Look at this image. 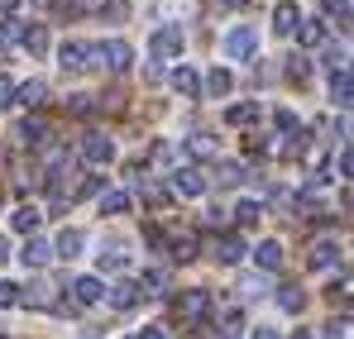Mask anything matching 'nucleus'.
I'll return each mask as SVG.
<instances>
[{"label":"nucleus","mask_w":354,"mask_h":339,"mask_svg":"<svg viewBox=\"0 0 354 339\" xmlns=\"http://www.w3.org/2000/svg\"><path fill=\"white\" fill-rule=\"evenodd\" d=\"M144 287H149L153 296H163V291H168V273H158V268H153V273L144 278Z\"/></svg>","instance_id":"32"},{"label":"nucleus","mask_w":354,"mask_h":339,"mask_svg":"<svg viewBox=\"0 0 354 339\" xmlns=\"http://www.w3.org/2000/svg\"><path fill=\"white\" fill-rule=\"evenodd\" d=\"M225 119H230V124H254V119H259V106H254V101H239V106L225 110Z\"/></svg>","instance_id":"25"},{"label":"nucleus","mask_w":354,"mask_h":339,"mask_svg":"<svg viewBox=\"0 0 354 339\" xmlns=\"http://www.w3.org/2000/svg\"><path fill=\"white\" fill-rule=\"evenodd\" d=\"M173 86L182 91V96H196V91H201V77H196L192 67H177V72H173Z\"/></svg>","instance_id":"24"},{"label":"nucleus","mask_w":354,"mask_h":339,"mask_svg":"<svg viewBox=\"0 0 354 339\" xmlns=\"http://www.w3.org/2000/svg\"><path fill=\"white\" fill-rule=\"evenodd\" d=\"M82 244H86V234H82V229H62L58 244H53V258H77V253H82Z\"/></svg>","instance_id":"8"},{"label":"nucleus","mask_w":354,"mask_h":339,"mask_svg":"<svg viewBox=\"0 0 354 339\" xmlns=\"http://www.w3.org/2000/svg\"><path fill=\"white\" fill-rule=\"evenodd\" d=\"M101 296H106L101 278H77V282H72V306H96Z\"/></svg>","instance_id":"5"},{"label":"nucleus","mask_w":354,"mask_h":339,"mask_svg":"<svg viewBox=\"0 0 354 339\" xmlns=\"http://www.w3.org/2000/svg\"><path fill=\"white\" fill-rule=\"evenodd\" d=\"M120 211H129V191H106L101 196V215H120Z\"/></svg>","instance_id":"26"},{"label":"nucleus","mask_w":354,"mask_h":339,"mask_svg":"<svg viewBox=\"0 0 354 339\" xmlns=\"http://www.w3.org/2000/svg\"><path fill=\"white\" fill-rule=\"evenodd\" d=\"M139 339H168L163 330H139Z\"/></svg>","instance_id":"42"},{"label":"nucleus","mask_w":354,"mask_h":339,"mask_svg":"<svg viewBox=\"0 0 354 339\" xmlns=\"http://www.w3.org/2000/svg\"><path fill=\"white\" fill-rule=\"evenodd\" d=\"M0 106H5V110L15 106V81H5V77H0Z\"/></svg>","instance_id":"36"},{"label":"nucleus","mask_w":354,"mask_h":339,"mask_svg":"<svg viewBox=\"0 0 354 339\" xmlns=\"http://www.w3.org/2000/svg\"><path fill=\"white\" fill-rule=\"evenodd\" d=\"M124 268H129V253L124 249H106L101 253V273H124Z\"/></svg>","instance_id":"27"},{"label":"nucleus","mask_w":354,"mask_h":339,"mask_svg":"<svg viewBox=\"0 0 354 339\" xmlns=\"http://www.w3.org/2000/svg\"><path fill=\"white\" fill-rule=\"evenodd\" d=\"M192 153H196V158H211V139L196 134V139H192Z\"/></svg>","instance_id":"35"},{"label":"nucleus","mask_w":354,"mask_h":339,"mask_svg":"<svg viewBox=\"0 0 354 339\" xmlns=\"http://www.w3.org/2000/svg\"><path fill=\"white\" fill-rule=\"evenodd\" d=\"M129 339H139V335H129Z\"/></svg>","instance_id":"47"},{"label":"nucleus","mask_w":354,"mask_h":339,"mask_svg":"<svg viewBox=\"0 0 354 339\" xmlns=\"http://www.w3.org/2000/svg\"><path fill=\"white\" fill-rule=\"evenodd\" d=\"M24 48L34 57H44L48 53V29H44V24H29V29H24Z\"/></svg>","instance_id":"23"},{"label":"nucleus","mask_w":354,"mask_h":339,"mask_svg":"<svg viewBox=\"0 0 354 339\" xmlns=\"http://www.w3.org/2000/svg\"><path fill=\"white\" fill-rule=\"evenodd\" d=\"M24 29H29L24 19L5 14V19H0V43H5V48H10V43H24Z\"/></svg>","instance_id":"21"},{"label":"nucleus","mask_w":354,"mask_h":339,"mask_svg":"<svg viewBox=\"0 0 354 339\" xmlns=\"http://www.w3.org/2000/svg\"><path fill=\"white\" fill-rule=\"evenodd\" d=\"M19 258H24V268H48V258H53V244L34 234V239H29V244L19 249Z\"/></svg>","instance_id":"6"},{"label":"nucleus","mask_w":354,"mask_h":339,"mask_svg":"<svg viewBox=\"0 0 354 339\" xmlns=\"http://www.w3.org/2000/svg\"><path fill=\"white\" fill-rule=\"evenodd\" d=\"M244 177V168H235V163H221V182H239Z\"/></svg>","instance_id":"39"},{"label":"nucleus","mask_w":354,"mask_h":339,"mask_svg":"<svg viewBox=\"0 0 354 339\" xmlns=\"http://www.w3.org/2000/svg\"><path fill=\"white\" fill-rule=\"evenodd\" d=\"M254 48H259V34H254L249 24H239V29L225 34V57H239V62H244V57H254Z\"/></svg>","instance_id":"3"},{"label":"nucleus","mask_w":354,"mask_h":339,"mask_svg":"<svg viewBox=\"0 0 354 339\" xmlns=\"http://www.w3.org/2000/svg\"><path fill=\"white\" fill-rule=\"evenodd\" d=\"M230 86H235L230 67H216V72L206 77V96H230Z\"/></svg>","instance_id":"17"},{"label":"nucleus","mask_w":354,"mask_h":339,"mask_svg":"<svg viewBox=\"0 0 354 339\" xmlns=\"http://www.w3.org/2000/svg\"><path fill=\"white\" fill-rule=\"evenodd\" d=\"M292 339H311V335H306V330H297V335H292Z\"/></svg>","instance_id":"45"},{"label":"nucleus","mask_w":354,"mask_h":339,"mask_svg":"<svg viewBox=\"0 0 354 339\" xmlns=\"http://www.w3.org/2000/svg\"><path fill=\"white\" fill-rule=\"evenodd\" d=\"M278 306L288 311V316H297L301 306H306V296H301V287L297 282H288V287H278Z\"/></svg>","instance_id":"22"},{"label":"nucleus","mask_w":354,"mask_h":339,"mask_svg":"<svg viewBox=\"0 0 354 339\" xmlns=\"http://www.w3.org/2000/svg\"><path fill=\"white\" fill-rule=\"evenodd\" d=\"M221 5H244V0H221Z\"/></svg>","instance_id":"46"},{"label":"nucleus","mask_w":354,"mask_h":339,"mask_svg":"<svg viewBox=\"0 0 354 339\" xmlns=\"http://www.w3.org/2000/svg\"><path fill=\"white\" fill-rule=\"evenodd\" d=\"M44 96H48L44 81H24V86H15V106H39Z\"/></svg>","instance_id":"18"},{"label":"nucleus","mask_w":354,"mask_h":339,"mask_svg":"<svg viewBox=\"0 0 354 339\" xmlns=\"http://www.w3.org/2000/svg\"><path fill=\"white\" fill-rule=\"evenodd\" d=\"M244 253H249V244H244V239H235V234H221V244H216V258H221V263H239Z\"/></svg>","instance_id":"9"},{"label":"nucleus","mask_w":354,"mask_h":339,"mask_svg":"<svg viewBox=\"0 0 354 339\" xmlns=\"http://www.w3.org/2000/svg\"><path fill=\"white\" fill-rule=\"evenodd\" d=\"M111 306H115V311L139 306V282H115V287H111Z\"/></svg>","instance_id":"14"},{"label":"nucleus","mask_w":354,"mask_h":339,"mask_svg":"<svg viewBox=\"0 0 354 339\" xmlns=\"http://www.w3.org/2000/svg\"><path fill=\"white\" fill-rule=\"evenodd\" d=\"M149 53L158 57V62H163V57H177V53H182V29H177V24H163V29H153V39H149Z\"/></svg>","instance_id":"2"},{"label":"nucleus","mask_w":354,"mask_h":339,"mask_svg":"<svg viewBox=\"0 0 354 339\" xmlns=\"http://www.w3.org/2000/svg\"><path fill=\"white\" fill-rule=\"evenodd\" d=\"M106 14H111V19H124V14H129V5H124V0H106Z\"/></svg>","instance_id":"37"},{"label":"nucleus","mask_w":354,"mask_h":339,"mask_svg":"<svg viewBox=\"0 0 354 339\" xmlns=\"http://www.w3.org/2000/svg\"><path fill=\"white\" fill-rule=\"evenodd\" d=\"M206 306H211V296H206L201 287H196V291H187V296L177 301V311H182L187 320H196V316H206Z\"/></svg>","instance_id":"12"},{"label":"nucleus","mask_w":354,"mask_h":339,"mask_svg":"<svg viewBox=\"0 0 354 339\" xmlns=\"http://www.w3.org/2000/svg\"><path fill=\"white\" fill-rule=\"evenodd\" d=\"M0 339H5V335H0Z\"/></svg>","instance_id":"48"},{"label":"nucleus","mask_w":354,"mask_h":339,"mask_svg":"<svg viewBox=\"0 0 354 339\" xmlns=\"http://www.w3.org/2000/svg\"><path fill=\"white\" fill-rule=\"evenodd\" d=\"M321 39H326V24H321V19H306V29H301V43H306V48H316Z\"/></svg>","instance_id":"29"},{"label":"nucleus","mask_w":354,"mask_h":339,"mask_svg":"<svg viewBox=\"0 0 354 339\" xmlns=\"http://www.w3.org/2000/svg\"><path fill=\"white\" fill-rule=\"evenodd\" d=\"M173 191L177 196H201V191H206V177H201L196 168H177L173 172Z\"/></svg>","instance_id":"7"},{"label":"nucleus","mask_w":354,"mask_h":339,"mask_svg":"<svg viewBox=\"0 0 354 339\" xmlns=\"http://www.w3.org/2000/svg\"><path fill=\"white\" fill-rule=\"evenodd\" d=\"M39 220H44V215H39V206H19V211L10 215V225L19 229V234H29V239H34V229H39Z\"/></svg>","instance_id":"15"},{"label":"nucleus","mask_w":354,"mask_h":339,"mask_svg":"<svg viewBox=\"0 0 354 339\" xmlns=\"http://www.w3.org/2000/svg\"><path fill=\"white\" fill-rule=\"evenodd\" d=\"M15 134H19V144H44V139H48V124H44V119H19Z\"/></svg>","instance_id":"19"},{"label":"nucleus","mask_w":354,"mask_h":339,"mask_svg":"<svg viewBox=\"0 0 354 339\" xmlns=\"http://www.w3.org/2000/svg\"><path fill=\"white\" fill-rule=\"evenodd\" d=\"M297 24H301V19H297V5L283 0V5L273 10V34H297Z\"/></svg>","instance_id":"10"},{"label":"nucleus","mask_w":354,"mask_h":339,"mask_svg":"<svg viewBox=\"0 0 354 339\" xmlns=\"http://www.w3.org/2000/svg\"><path fill=\"white\" fill-rule=\"evenodd\" d=\"M259 268H268V273L283 268V244H278V239H263V244H259Z\"/></svg>","instance_id":"20"},{"label":"nucleus","mask_w":354,"mask_h":339,"mask_svg":"<svg viewBox=\"0 0 354 339\" xmlns=\"http://www.w3.org/2000/svg\"><path fill=\"white\" fill-rule=\"evenodd\" d=\"M273 129H278V134H297V115L292 110H278V115H273Z\"/></svg>","instance_id":"31"},{"label":"nucleus","mask_w":354,"mask_h":339,"mask_svg":"<svg viewBox=\"0 0 354 339\" xmlns=\"http://www.w3.org/2000/svg\"><path fill=\"white\" fill-rule=\"evenodd\" d=\"M330 96H335V106H354V77L350 72H335L330 77Z\"/></svg>","instance_id":"16"},{"label":"nucleus","mask_w":354,"mask_h":339,"mask_svg":"<svg viewBox=\"0 0 354 339\" xmlns=\"http://www.w3.org/2000/svg\"><path fill=\"white\" fill-rule=\"evenodd\" d=\"M311 268H335L340 263V249L330 244V239H321V244H311V258H306Z\"/></svg>","instance_id":"11"},{"label":"nucleus","mask_w":354,"mask_h":339,"mask_svg":"<svg viewBox=\"0 0 354 339\" xmlns=\"http://www.w3.org/2000/svg\"><path fill=\"white\" fill-rule=\"evenodd\" d=\"M58 62H62V72H82L86 67V43H62Z\"/></svg>","instance_id":"13"},{"label":"nucleus","mask_w":354,"mask_h":339,"mask_svg":"<svg viewBox=\"0 0 354 339\" xmlns=\"http://www.w3.org/2000/svg\"><path fill=\"white\" fill-rule=\"evenodd\" d=\"M96 53H101V67H111V72H129V62H134V48H129L124 39L96 43Z\"/></svg>","instance_id":"1"},{"label":"nucleus","mask_w":354,"mask_h":339,"mask_svg":"<svg viewBox=\"0 0 354 339\" xmlns=\"http://www.w3.org/2000/svg\"><path fill=\"white\" fill-rule=\"evenodd\" d=\"M340 172L354 182V148H345V153H340Z\"/></svg>","instance_id":"40"},{"label":"nucleus","mask_w":354,"mask_h":339,"mask_svg":"<svg viewBox=\"0 0 354 339\" xmlns=\"http://www.w3.org/2000/svg\"><path fill=\"white\" fill-rule=\"evenodd\" d=\"M173 258L177 263H192V258H196V239H192V234H177L173 239Z\"/></svg>","instance_id":"28"},{"label":"nucleus","mask_w":354,"mask_h":339,"mask_svg":"<svg viewBox=\"0 0 354 339\" xmlns=\"http://www.w3.org/2000/svg\"><path fill=\"white\" fill-rule=\"evenodd\" d=\"M249 339H283V335H278V330H268V325H259V330H254Z\"/></svg>","instance_id":"41"},{"label":"nucleus","mask_w":354,"mask_h":339,"mask_svg":"<svg viewBox=\"0 0 354 339\" xmlns=\"http://www.w3.org/2000/svg\"><path fill=\"white\" fill-rule=\"evenodd\" d=\"M19 296H24V291L15 282H0V306H19Z\"/></svg>","instance_id":"33"},{"label":"nucleus","mask_w":354,"mask_h":339,"mask_svg":"<svg viewBox=\"0 0 354 339\" xmlns=\"http://www.w3.org/2000/svg\"><path fill=\"white\" fill-rule=\"evenodd\" d=\"M5 258H10V244H5V239H0V263H5Z\"/></svg>","instance_id":"44"},{"label":"nucleus","mask_w":354,"mask_h":339,"mask_svg":"<svg viewBox=\"0 0 354 339\" xmlns=\"http://www.w3.org/2000/svg\"><path fill=\"white\" fill-rule=\"evenodd\" d=\"M235 220L239 225H254L259 220V201H235Z\"/></svg>","instance_id":"30"},{"label":"nucleus","mask_w":354,"mask_h":339,"mask_svg":"<svg viewBox=\"0 0 354 339\" xmlns=\"http://www.w3.org/2000/svg\"><path fill=\"white\" fill-rule=\"evenodd\" d=\"M96 191H101V177H86V182L77 186V196H96Z\"/></svg>","instance_id":"38"},{"label":"nucleus","mask_w":354,"mask_h":339,"mask_svg":"<svg viewBox=\"0 0 354 339\" xmlns=\"http://www.w3.org/2000/svg\"><path fill=\"white\" fill-rule=\"evenodd\" d=\"M48 10L62 14V19H72V14H77V0H48Z\"/></svg>","instance_id":"34"},{"label":"nucleus","mask_w":354,"mask_h":339,"mask_svg":"<svg viewBox=\"0 0 354 339\" xmlns=\"http://www.w3.org/2000/svg\"><path fill=\"white\" fill-rule=\"evenodd\" d=\"M82 158L101 168V163H111V158H115V144H111L106 134H86V139H82Z\"/></svg>","instance_id":"4"},{"label":"nucleus","mask_w":354,"mask_h":339,"mask_svg":"<svg viewBox=\"0 0 354 339\" xmlns=\"http://www.w3.org/2000/svg\"><path fill=\"white\" fill-rule=\"evenodd\" d=\"M15 5H19V0H0V19H5V14H10Z\"/></svg>","instance_id":"43"}]
</instances>
